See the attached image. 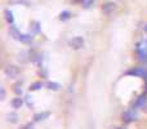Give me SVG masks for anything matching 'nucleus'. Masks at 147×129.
<instances>
[{"label":"nucleus","mask_w":147,"mask_h":129,"mask_svg":"<svg viewBox=\"0 0 147 129\" xmlns=\"http://www.w3.org/2000/svg\"><path fill=\"white\" fill-rule=\"evenodd\" d=\"M133 118H134V115H132V111H129V112H125L124 114V120L127 123H129V122H132L133 120Z\"/></svg>","instance_id":"obj_10"},{"label":"nucleus","mask_w":147,"mask_h":129,"mask_svg":"<svg viewBox=\"0 0 147 129\" xmlns=\"http://www.w3.org/2000/svg\"><path fill=\"white\" fill-rule=\"evenodd\" d=\"M70 16H71V14H70L69 12H63L61 16H59V20H62V21H63V20H66V18H69Z\"/></svg>","instance_id":"obj_14"},{"label":"nucleus","mask_w":147,"mask_h":129,"mask_svg":"<svg viewBox=\"0 0 147 129\" xmlns=\"http://www.w3.org/2000/svg\"><path fill=\"white\" fill-rule=\"evenodd\" d=\"M70 45H71L74 49H79V48H81V47L84 45V39H83V38H80V36H76V38L71 39V41H70Z\"/></svg>","instance_id":"obj_2"},{"label":"nucleus","mask_w":147,"mask_h":129,"mask_svg":"<svg viewBox=\"0 0 147 129\" xmlns=\"http://www.w3.org/2000/svg\"><path fill=\"white\" fill-rule=\"evenodd\" d=\"M127 75H133V76H142V78H147V71H145L143 68L138 67L134 70H129L127 72Z\"/></svg>","instance_id":"obj_3"},{"label":"nucleus","mask_w":147,"mask_h":129,"mask_svg":"<svg viewBox=\"0 0 147 129\" xmlns=\"http://www.w3.org/2000/svg\"><path fill=\"white\" fill-rule=\"evenodd\" d=\"M41 86H43V84L40 81H35L30 85V91H39V89H41Z\"/></svg>","instance_id":"obj_9"},{"label":"nucleus","mask_w":147,"mask_h":129,"mask_svg":"<svg viewBox=\"0 0 147 129\" xmlns=\"http://www.w3.org/2000/svg\"><path fill=\"white\" fill-rule=\"evenodd\" d=\"M47 86H48V89H51V91H58V89L61 88V84L54 83V81H49Z\"/></svg>","instance_id":"obj_7"},{"label":"nucleus","mask_w":147,"mask_h":129,"mask_svg":"<svg viewBox=\"0 0 147 129\" xmlns=\"http://www.w3.org/2000/svg\"><path fill=\"white\" fill-rule=\"evenodd\" d=\"M20 40L22 41V43H31V40H32V38H31L30 35H21Z\"/></svg>","instance_id":"obj_11"},{"label":"nucleus","mask_w":147,"mask_h":129,"mask_svg":"<svg viewBox=\"0 0 147 129\" xmlns=\"http://www.w3.org/2000/svg\"><path fill=\"white\" fill-rule=\"evenodd\" d=\"M18 115L16 114V112H9V114L7 115V120L10 123V124H17L18 123Z\"/></svg>","instance_id":"obj_5"},{"label":"nucleus","mask_w":147,"mask_h":129,"mask_svg":"<svg viewBox=\"0 0 147 129\" xmlns=\"http://www.w3.org/2000/svg\"><path fill=\"white\" fill-rule=\"evenodd\" d=\"M49 115H51V112H48V111H43V112H39V114H35L34 115V122H43L47 118H49Z\"/></svg>","instance_id":"obj_4"},{"label":"nucleus","mask_w":147,"mask_h":129,"mask_svg":"<svg viewBox=\"0 0 147 129\" xmlns=\"http://www.w3.org/2000/svg\"><path fill=\"white\" fill-rule=\"evenodd\" d=\"M22 129H35V128H34V124H32V123H30V124H26Z\"/></svg>","instance_id":"obj_15"},{"label":"nucleus","mask_w":147,"mask_h":129,"mask_svg":"<svg viewBox=\"0 0 147 129\" xmlns=\"http://www.w3.org/2000/svg\"><path fill=\"white\" fill-rule=\"evenodd\" d=\"M5 18H7V21L9 23H13V17H12V12H9V10H7L5 12Z\"/></svg>","instance_id":"obj_12"},{"label":"nucleus","mask_w":147,"mask_h":129,"mask_svg":"<svg viewBox=\"0 0 147 129\" xmlns=\"http://www.w3.org/2000/svg\"><path fill=\"white\" fill-rule=\"evenodd\" d=\"M5 97V91H4V88H1V98H4Z\"/></svg>","instance_id":"obj_17"},{"label":"nucleus","mask_w":147,"mask_h":129,"mask_svg":"<svg viewBox=\"0 0 147 129\" xmlns=\"http://www.w3.org/2000/svg\"><path fill=\"white\" fill-rule=\"evenodd\" d=\"M145 102H146V96H141V97H138V99H137V102H136L134 107L137 109V107L143 106V105H145Z\"/></svg>","instance_id":"obj_8"},{"label":"nucleus","mask_w":147,"mask_h":129,"mask_svg":"<svg viewBox=\"0 0 147 129\" xmlns=\"http://www.w3.org/2000/svg\"><path fill=\"white\" fill-rule=\"evenodd\" d=\"M22 103H23V101H22V98H20V97H17V98H13L12 99V102H10V106L13 107V109H20L21 106H22Z\"/></svg>","instance_id":"obj_6"},{"label":"nucleus","mask_w":147,"mask_h":129,"mask_svg":"<svg viewBox=\"0 0 147 129\" xmlns=\"http://www.w3.org/2000/svg\"><path fill=\"white\" fill-rule=\"evenodd\" d=\"M34 32H35V34L40 32V23H38V22L34 23Z\"/></svg>","instance_id":"obj_13"},{"label":"nucleus","mask_w":147,"mask_h":129,"mask_svg":"<svg viewBox=\"0 0 147 129\" xmlns=\"http://www.w3.org/2000/svg\"><path fill=\"white\" fill-rule=\"evenodd\" d=\"M14 92H16V93H17V94H21V93H22V89H21L20 86H17V85H16V88H14Z\"/></svg>","instance_id":"obj_16"},{"label":"nucleus","mask_w":147,"mask_h":129,"mask_svg":"<svg viewBox=\"0 0 147 129\" xmlns=\"http://www.w3.org/2000/svg\"><path fill=\"white\" fill-rule=\"evenodd\" d=\"M18 72H20V70L13 65H9L5 67V74L8 75V78H16L18 75Z\"/></svg>","instance_id":"obj_1"}]
</instances>
